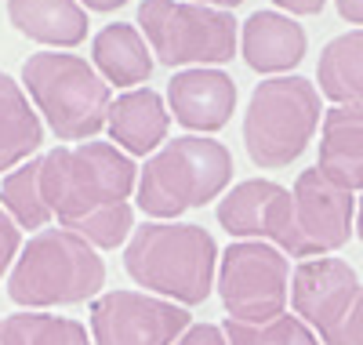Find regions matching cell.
Segmentation results:
<instances>
[{"label":"cell","instance_id":"6da1fadb","mask_svg":"<svg viewBox=\"0 0 363 345\" xmlns=\"http://www.w3.org/2000/svg\"><path fill=\"white\" fill-rule=\"evenodd\" d=\"M135 160L113 142L87 138L80 146H55L40 156V190L51 218L99 251L124 247L135 233Z\"/></svg>","mask_w":363,"mask_h":345},{"label":"cell","instance_id":"7a4b0ae2","mask_svg":"<svg viewBox=\"0 0 363 345\" xmlns=\"http://www.w3.org/2000/svg\"><path fill=\"white\" fill-rule=\"evenodd\" d=\"M124 273L149 295L189 309L215 291L218 243L196 222H145L124 243Z\"/></svg>","mask_w":363,"mask_h":345},{"label":"cell","instance_id":"3957f363","mask_svg":"<svg viewBox=\"0 0 363 345\" xmlns=\"http://www.w3.org/2000/svg\"><path fill=\"white\" fill-rule=\"evenodd\" d=\"M233 153L211 135H182L164 142L138 168L135 204L145 218L178 222V214L222 200L233 185Z\"/></svg>","mask_w":363,"mask_h":345},{"label":"cell","instance_id":"277c9868","mask_svg":"<svg viewBox=\"0 0 363 345\" xmlns=\"http://www.w3.org/2000/svg\"><path fill=\"white\" fill-rule=\"evenodd\" d=\"M106 288V262L99 247L62 226L37 229L8 273V298L18 309L44 312L51 305H80Z\"/></svg>","mask_w":363,"mask_h":345},{"label":"cell","instance_id":"5b68a950","mask_svg":"<svg viewBox=\"0 0 363 345\" xmlns=\"http://www.w3.org/2000/svg\"><path fill=\"white\" fill-rule=\"evenodd\" d=\"M18 84L58 142H87L106 131L113 87L87 58L69 51H37L22 62Z\"/></svg>","mask_w":363,"mask_h":345},{"label":"cell","instance_id":"8992f818","mask_svg":"<svg viewBox=\"0 0 363 345\" xmlns=\"http://www.w3.org/2000/svg\"><path fill=\"white\" fill-rule=\"evenodd\" d=\"M323 120L320 91L306 77H269L262 80L244 113V146L251 164L262 171H280L309 149Z\"/></svg>","mask_w":363,"mask_h":345},{"label":"cell","instance_id":"52a82bcc","mask_svg":"<svg viewBox=\"0 0 363 345\" xmlns=\"http://www.w3.org/2000/svg\"><path fill=\"white\" fill-rule=\"evenodd\" d=\"M138 29L167 70L225 66L240 51V22L233 11L193 4V0H142Z\"/></svg>","mask_w":363,"mask_h":345},{"label":"cell","instance_id":"ba28073f","mask_svg":"<svg viewBox=\"0 0 363 345\" xmlns=\"http://www.w3.org/2000/svg\"><path fill=\"white\" fill-rule=\"evenodd\" d=\"M356 233V197L335 185L320 168L301 171L294 190L280 207V222L272 233V247L291 258H323L349 243Z\"/></svg>","mask_w":363,"mask_h":345},{"label":"cell","instance_id":"9c48e42d","mask_svg":"<svg viewBox=\"0 0 363 345\" xmlns=\"http://www.w3.org/2000/svg\"><path fill=\"white\" fill-rule=\"evenodd\" d=\"M215 291L236 324H269L287 312L291 262L265 240H233L218 251Z\"/></svg>","mask_w":363,"mask_h":345},{"label":"cell","instance_id":"30bf717a","mask_svg":"<svg viewBox=\"0 0 363 345\" xmlns=\"http://www.w3.org/2000/svg\"><path fill=\"white\" fill-rule=\"evenodd\" d=\"M91 341L95 345H174L189 331L186 305L149 291L116 288L91 298Z\"/></svg>","mask_w":363,"mask_h":345},{"label":"cell","instance_id":"8fae6325","mask_svg":"<svg viewBox=\"0 0 363 345\" xmlns=\"http://www.w3.org/2000/svg\"><path fill=\"white\" fill-rule=\"evenodd\" d=\"M359 276L345 258H306L291 273V305L294 317L306 320L320 341H327L345 320L349 305L359 295Z\"/></svg>","mask_w":363,"mask_h":345},{"label":"cell","instance_id":"7c38bea8","mask_svg":"<svg viewBox=\"0 0 363 345\" xmlns=\"http://www.w3.org/2000/svg\"><path fill=\"white\" fill-rule=\"evenodd\" d=\"M167 109L193 135H215L233 120L236 80L215 66L178 70L167 80Z\"/></svg>","mask_w":363,"mask_h":345},{"label":"cell","instance_id":"4fadbf2b","mask_svg":"<svg viewBox=\"0 0 363 345\" xmlns=\"http://www.w3.org/2000/svg\"><path fill=\"white\" fill-rule=\"evenodd\" d=\"M309 51V37L298 18L284 11H255L247 22H240V55L262 77H284Z\"/></svg>","mask_w":363,"mask_h":345},{"label":"cell","instance_id":"5bb4252c","mask_svg":"<svg viewBox=\"0 0 363 345\" xmlns=\"http://www.w3.org/2000/svg\"><path fill=\"white\" fill-rule=\"evenodd\" d=\"M106 131L116 149L128 156H153L171 131V109L160 91L153 87H131L124 95H116L106 116Z\"/></svg>","mask_w":363,"mask_h":345},{"label":"cell","instance_id":"9a60e30c","mask_svg":"<svg viewBox=\"0 0 363 345\" xmlns=\"http://www.w3.org/2000/svg\"><path fill=\"white\" fill-rule=\"evenodd\" d=\"M287 185L272 182V178H247L236 182L222 193L218 200V226L233 240H272L280 222V207L287 200Z\"/></svg>","mask_w":363,"mask_h":345},{"label":"cell","instance_id":"2e32d148","mask_svg":"<svg viewBox=\"0 0 363 345\" xmlns=\"http://www.w3.org/2000/svg\"><path fill=\"white\" fill-rule=\"evenodd\" d=\"M316 168L349 193L363 190V102L323 109Z\"/></svg>","mask_w":363,"mask_h":345},{"label":"cell","instance_id":"e0dca14e","mask_svg":"<svg viewBox=\"0 0 363 345\" xmlns=\"http://www.w3.org/2000/svg\"><path fill=\"white\" fill-rule=\"evenodd\" d=\"M91 66L99 70V77L109 87H142L153 73L157 58L149 51L142 29L131 22H109L102 26L95 40H91Z\"/></svg>","mask_w":363,"mask_h":345},{"label":"cell","instance_id":"ac0fdd59","mask_svg":"<svg viewBox=\"0 0 363 345\" xmlns=\"http://www.w3.org/2000/svg\"><path fill=\"white\" fill-rule=\"evenodd\" d=\"M8 18L22 37L51 51H69L87 40V11L80 0H8Z\"/></svg>","mask_w":363,"mask_h":345},{"label":"cell","instance_id":"d6986e66","mask_svg":"<svg viewBox=\"0 0 363 345\" xmlns=\"http://www.w3.org/2000/svg\"><path fill=\"white\" fill-rule=\"evenodd\" d=\"M44 142V120L29 102L26 87L0 73V175L33 160Z\"/></svg>","mask_w":363,"mask_h":345},{"label":"cell","instance_id":"ffe728a7","mask_svg":"<svg viewBox=\"0 0 363 345\" xmlns=\"http://www.w3.org/2000/svg\"><path fill=\"white\" fill-rule=\"evenodd\" d=\"M316 91L335 106H359L363 102V29L327 40L316 62Z\"/></svg>","mask_w":363,"mask_h":345},{"label":"cell","instance_id":"44dd1931","mask_svg":"<svg viewBox=\"0 0 363 345\" xmlns=\"http://www.w3.org/2000/svg\"><path fill=\"white\" fill-rule=\"evenodd\" d=\"M0 345H95L87 327L73 317L22 309L0 320Z\"/></svg>","mask_w":363,"mask_h":345},{"label":"cell","instance_id":"7402d4cb","mask_svg":"<svg viewBox=\"0 0 363 345\" xmlns=\"http://www.w3.org/2000/svg\"><path fill=\"white\" fill-rule=\"evenodd\" d=\"M0 207L11 214L18 229H48L51 226V207L40 190V156L18 164L0 178Z\"/></svg>","mask_w":363,"mask_h":345},{"label":"cell","instance_id":"603a6c76","mask_svg":"<svg viewBox=\"0 0 363 345\" xmlns=\"http://www.w3.org/2000/svg\"><path fill=\"white\" fill-rule=\"evenodd\" d=\"M222 331H225L229 345H323L316 338V331L306 320L291 317V312H284V317L269 320V324H236V320H225Z\"/></svg>","mask_w":363,"mask_h":345},{"label":"cell","instance_id":"cb8c5ba5","mask_svg":"<svg viewBox=\"0 0 363 345\" xmlns=\"http://www.w3.org/2000/svg\"><path fill=\"white\" fill-rule=\"evenodd\" d=\"M18 251H22V229L11 222V214L0 207V280H8Z\"/></svg>","mask_w":363,"mask_h":345},{"label":"cell","instance_id":"d4e9b609","mask_svg":"<svg viewBox=\"0 0 363 345\" xmlns=\"http://www.w3.org/2000/svg\"><path fill=\"white\" fill-rule=\"evenodd\" d=\"M323 345H363V288H359L356 302L349 305L345 320L338 324V331L330 334Z\"/></svg>","mask_w":363,"mask_h":345},{"label":"cell","instance_id":"484cf974","mask_svg":"<svg viewBox=\"0 0 363 345\" xmlns=\"http://www.w3.org/2000/svg\"><path fill=\"white\" fill-rule=\"evenodd\" d=\"M174 345H229V341H225V331L218 324H189V331Z\"/></svg>","mask_w":363,"mask_h":345},{"label":"cell","instance_id":"4316f807","mask_svg":"<svg viewBox=\"0 0 363 345\" xmlns=\"http://www.w3.org/2000/svg\"><path fill=\"white\" fill-rule=\"evenodd\" d=\"M272 4L291 18H301V15H320L327 8V0H272Z\"/></svg>","mask_w":363,"mask_h":345},{"label":"cell","instance_id":"83f0119b","mask_svg":"<svg viewBox=\"0 0 363 345\" xmlns=\"http://www.w3.org/2000/svg\"><path fill=\"white\" fill-rule=\"evenodd\" d=\"M335 8L349 26H363V0H335Z\"/></svg>","mask_w":363,"mask_h":345},{"label":"cell","instance_id":"f1b7e54d","mask_svg":"<svg viewBox=\"0 0 363 345\" xmlns=\"http://www.w3.org/2000/svg\"><path fill=\"white\" fill-rule=\"evenodd\" d=\"M124 4H131V0H80L84 11H116V8H124Z\"/></svg>","mask_w":363,"mask_h":345},{"label":"cell","instance_id":"f546056e","mask_svg":"<svg viewBox=\"0 0 363 345\" xmlns=\"http://www.w3.org/2000/svg\"><path fill=\"white\" fill-rule=\"evenodd\" d=\"M193 4H207V8H222V11H233V8H240L244 0H193Z\"/></svg>","mask_w":363,"mask_h":345},{"label":"cell","instance_id":"4dcf8cb0","mask_svg":"<svg viewBox=\"0 0 363 345\" xmlns=\"http://www.w3.org/2000/svg\"><path fill=\"white\" fill-rule=\"evenodd\" d=\"M356 236H359V243H363V197L356 200Z\"/></svg>","mask_w":363,"mask_h":345}]
</instances>
